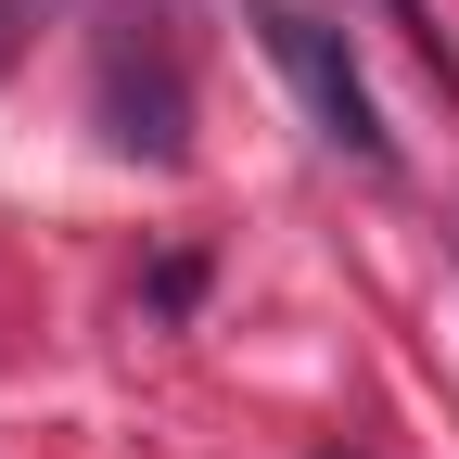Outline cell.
Masks as SVG:
<instances>
[{
    "label": "cell",
    "mask_w": 459,
    "mask_h": 459,
    "mask_svg": "<svg viewBox=\"0 0 459 459\" xmlns=\"http://www.w3.org/2000/svg\"><path fill=\"white\" fill-rule=\"evenodd\" d=\"M243 26L268 39V65L294 77V102H307V128L344 153V166H370V179H395V128H383V102H370V77H358V39H344L319 0H243Z\"/></svg>",
    "instance_id": "1"
},
{
    "label": "cell",
    "mask_w": 459,
    "mask_h": 459,
    "mask_svg": "<svg viewBox=\"0 0 459 459\" xmlns=\"http://www.w3.org/2000/svg\"><path fill=\"white\" fill-rule=\"evenodd\" d=\"M102 141L128 153V166H179L192 153V90H179V51L153 39V13H128L102 39Z\"/></svg>",
    "instance_id": "2"
},
{
    "label": "cell",
    "mask_w": 459,
    "mask_h": 459,
    "mask_svg": "<svg viewBox=\"0 0 459 459\" xmlns=\"http://www.w3.org/2000/svg\"><path fill=\"white\" fill-rule=\"evenodd\" d=\"M13 51H26V26H13V0H0V77H13Z\"/></svg>",
    "instance_id": "3"
}]
</instances>
